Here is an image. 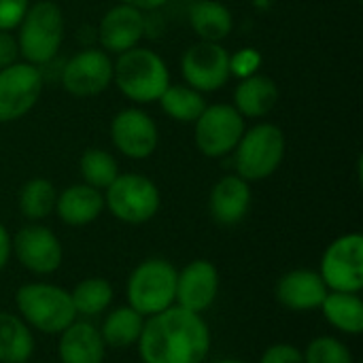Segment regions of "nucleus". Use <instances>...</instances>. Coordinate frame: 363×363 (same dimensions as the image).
Instances as JSON below:
<instances>
[{
	"instance_id": "1",
	"label": "nucleus",
	"mask_w": 363,
	"mask_h": 363,
	"mask_svg": "<svg viewBox=\"0 0 363 363\" xmlns=\"http://www.w3.org/2000/svg\"><path fill=\"white\" fill-rule=\"evenodd\" d=\"M211 342L206 319L174 304L145 319L136 349L143 363H204Z\"/></svg>"
},
{
	"instance_id": "2",
	"label": "nucleus",
	"mask_w": 363,
	"mask_h": 363,
	"mask_svg": "<svg viewBox=\"0 0 363 363\" xmlns=\"http://www.w3.org/2000/svg\"><path fill=\"white\" fill-rule=\"evenodd\" d=\"M113 83L130 102L153 104L172 81L166 60L157 51L138 45L117 55L113 62Z\"/></svg>"
},
{
	"instance_id": "3",
	"label": "nucleus",
	"mask_w": 363,
	"mask_h": 363,
	"mask_svg": "<svg viewBox=\"0 0 363 363\" xmlns=\"http://www.w3.org/2000/svg\"><path fill=\"white\" fill-rule=\"evenodd\" d=\"M19 57L32 66H47L60 51L66 34V19L53 0L30 2L26 15L15 28Z\"/></svg>"
},
{
	"instance_id": "4",
	"label": "nucleus",
	"mask_w": 363,
	"mask_h": 363,
	"mask_svg": "<svg viewBox=\"0 0 363 363\" xmlns=\"http://www.w3.org/2000/svg\"><path fill=\"white\" fill-rule=\"evenodd\" d=\"M15 308L23 323L45 336H60L77 313L72 306L70 291L53 283H26L15 291Z\"/></svg>"
},
{
	"instance_id": "5",
	"label": "nucleus",
	"mask_w": 363,
	"mask_h": 363,
	"mask_svg": "<svg viewBox=\"0 0 363 363\" xmlns=\"http://www.w3.org/2000/svg\"><path fill=\"white\" fill-rule=\"evenodd\" d=\"M287 153L285 132L270 121H262L240 136L234 155V170L247 183L270 179L283 164Z\"/></svg>"
},
{
	"instance_id": "6",
	"label": "nucleus",
	"mask_w": 363,
	"mask_h": 363,
	"mask_svg": "<svg viewBox=\"0 0 363 363\" xmlns=\"http://www.w3.org/2000/svg\"><path fill=\"white\" fill-rule=\"evenodd\" d=\"M177 268L164 257H149L140 262L128 279V304L145 319L170 306L177 298Z\"/></svg>"
},
{
	"instance_id": "7",
	"label": "nucleus",
	"mask_w": 363,
	"mask_h": 363,
	"mask_svg": "<svg viewBox=\"0 0 363 363\" xmlns=\"http://www.w3.org/2000/svg\"><path fill=\"white\" fill-rule=\"evenodd\" d=\"M104 194V208L128 225H143L151 221L162 206L160 187L145 174L125 172L102 191Z\"/></svg>"
},
{
	"instance_id": "8",
	"label": "nucleus",
	"mask_w": 363,
	"mask_h": 363,
	"mask_svg": "<svg viewBox=\"0 0 363 363\" xmlns=\"http://www.w3.org/2000/svg\"><path fill=\"white\" fill-rule=\"evenodd\" d=\"M245 130L247 119L232 104H206L202 115L194 121V143L204 157L219 160L232 155Z\"/></svg>"
},
{
	"instance_id": "9",
	"label": "nucleus",
	"mask_w": 363,
	"mask_h": 363,
	"mask_svg": "<svg viewBox=\"0 0 363 363\" xmlns=\"http://www.w3.org/2000/svg\"><path fill=\"white\" fill-rule=\"evenodd\" d=\"M319 277L328 291L362 294L363 289V236L349 232L328 245L321 255Z\"/></svg>"
},
{
	"instance_id": "10",
	"label": "nucleus",
	"mask_w": 363,
	"mask_h": 363,
	"mask_svg": "<svg viewBox=\"0 0 363 363\" xmlns=\"http://www.w3.org/2000/svg\"><path fill=\"white\" fill-rule=\"evenodd\" d=\"M181 74L185 85L200 94H213L228 85L230 74V51L223 43L198 40L183 51Z\"/></svg>"
},
{
	"instance_id": "11",
	"label": "nucleus",
	"mask_w": 363,
	"mask_h": 363,
	"mask_svg": "<svg viewBox=\"0 0 363 363\" xmlns=\"http://www.w3.org/2000/svg\"><path fill=\"white\" fill-rule=\"evenodd\" d=\"M43 94V72L28 62H15L0 70V123L26 117Z\"/></svg>"
},
{
	"instance_id": "12",
	"label": "nucleus",
	"mask_w": 363,
	"mask_h": 363,
	"mask_svg": "<svg viewBox=\"0 0 363 363\" xmlns=\"http://www.w3.org/2000/svg\"><path fill=\"white\" fill-rule=\"evenodd\" d=\"M60 81L74 98L98 96L113 85V60L100 47H85L64 64Z\"/></svg>"
},
{
	"instance_id": "13",
	"label": "nucleus",
	"mask_w": 363,
	"mask_h": 363,
	"mask_svg": "<svg viewBox=\"0 0 363 363\" xmlns=\"http://www.w3.org/2000/svg\"><path fill=\"white\" fill-rule=\"evenodd\" d=\"M108 132H111L113 147L123 157L134 162L149 160L160 145V130L155 119L138 106L121 108L111 119Z\"/></svg>"
},
{
	"instance_id": "14",
	"label": "nucleus",
	"mask_w": 363,
	"mask_h": 363,
	"mask_svg": "<svg viewBox=\"0 0 363 363\" xmlns=\"http://www.w3.org/2000/svg\"><path fill=\"white\" fill-rule=\"evenodd\" d=\"M15 259L36 277H49L60 270L64 247L53 230L43 223H28L13 236Z\"/></svg>"
},
{
	"instance_id": "15",
	"label": "nucleus",
	"mask_w": 363,
	"mask_h": 363,
	"mask_svg": "<svg viewBox=\"0 0 363 363\" xmlns=\"http://www.w3.org/2000/svg\"><path fill=\"white\" fill-rule=\"evenodd\" d=\"M219 270L211 259H194L177 272L174 304L204 315L219 296Z\"/></svg>"
},
{
	"instance_id": "16",
	"label": "nucleus",
	"mask_w": 363,
	"mask_h": 363,
	"mask_svg": "<svg viewBox=\"0 0 363 363\" xmlns=\"http://www.w3.org/2000/svg\"><path fill=\"white\" fill-rule=\"evenodd\" d=\"M145 34H147L145 13L121 2L111 6L98 23V43L100 49L106 51L108 55H119L128 49L138 47Z\"/></svg>"
},
{
	"instance_id": "17",
	"label": "nucleus",
	"mask_w": 363,
	"mask_h": 363,
	"mask_svg": "<svg viewBox=\"0 0 363 363\" xmlns=\"http://www.w3.org/2000/svg\"><path fill=\"white\" fill-rule=\"evenodd\" d=\"M274 296H277V302L285 306L287 311L311 313V311H319V306L323 304L328 296V287L317 270L298 268V270L285 272L277 281Z\"/></svg>"
},
{
	"instance_id": "18",
	"label": "nucleus",
	"mask_w": 363,
	"mask_h": 363,
	"mask_svg": "<svg viewBox=\"0 0 363 363\" xmlns=\"http://www.w3.org/2000/svg\"><path fill=\"white\" fill-rule=\"evenodd\" d=\"M253 191L251 183L240 179L236 172L221 177L208 196V213L215 223L223 228L238 225L251 211Z\"/></svg>"
},
{
	"instance_id": "19",
	"label": "nucleus",
	"mask_w": 363,
	"mask_h": 363,
	"mask_svg": "<svg viewBox=\"0 0 363 363\" xmlns=\"http://www.w3.org/2000/svg\"><path fill=\"white\" fill-rule=\"evenodd\" d=\"M53 213L68 228H85L104 213V194L85 183L68 185L57 194Z\"/></svg>"
},
{
	"instance_id": "20",
	"label": "nucleus",
	"mask_w": 363,
	"mask_h": 363,
	"mask_svg": "<svg viewBox=\"0 0 363 363\" xmlns=\"http://www.w3.org/2000/svg\"><path fill=\"white\" fill-rule=\"evenodd\" d=\"M57 355L62 363H104L106 345L94 323L72 321L60 334Z\"/></svg>"
},
{
	"instance_id": "21",
	"label": "nucleus",
	"mask_w": 363,
	"mask_h": 363,
	"mask_svg": "<svg viewBox=\"0 0 363 363\" xmlns=\"http://www.w3.org/2000/svg\"><path fill=\"white\" fill-rule=\"evenodd\" d=\"M281 91L272 77L255 72L247 79H240L234 89V108L245 119H262L270 115L279 104Z\"/></svg>"
},
{
	"instance_id": "22",
	"label": "nucleus",
	"mask_w": 363,
	"mask_h": 363,
	"mask_svg": "<svg viewBox=\"0 0 363 363\" xmlns=\"http://www.w3.org/2000/svg\"><path fill=\"white\" fill-rule=\"evenodd\" d=\"M187 21L200 40L223 43L234 30L232 11L219 0H191Z\"/></svg>"
},
{
	"instance_id": "23",
	"label": "nucleus",
	"mask_w": 363,
	"mask_h": 363,
	"mask_svg": "<svg viewBox=\"0 0 363 363\" xmlns=\"http://www.w3.org/2000/svg\"><path fill=\"white\" fill-rule=\"evenodd\" d=\"M319 311L334 330L347 336H359L363 332V300L359 294L328 291Z\"/></svg>"
},
{
	"instance_id": "24",
	"label": "nucleus",
	"mask_w": 363,
	"mask_h": 363,
	"mask_svg": "<svg viewBox=\"0 0 363 363\" xmlns=\"http://www.w3.org/2000/svg\"><path fill=\"white\" fill-rule=\"evenodd\" d=\"M145 325V317L140 313H136L130 304L125 306H117L113 311H108V315L104 317L100 330V336L106 345V349H130L136 347L140 332Z\"/></svg>"
},
{
	"instance_id": "25",
	"label": "nucleus",
	"mask_w": 363,
	"mask_h": 363,
	"mask_svg": "<svg viewBox=\"0 0 363 363\" xmlns=\"http://www.w3.org/2000/svg\"><path fill=\"white\" fill-rule=\"evenodd\" d=\"M34 334L19 315L0 311V363H28L34 355Z\"/></svg>"
},
{
	"instance_id": "26",
	"label": "nucleus",
	"mask_w": 363,
	"mask_h": 363,
	"mask_svg": "<svg viewBox=\"0 0 363 363\" xmlns=\"http://www.w3.org/2000/svg\"><path fill=\"white\" fill-rule=\"evenodd\" d=\"M55 185L45 177H34L21 185L17 194V208L30 223H40L55 211Z\"/></svg>"
},
{
	"instance_id": "27",
	"label": "nucleus",
	"mask_w": 363,
	"mask_h": 363,
	"mask_svg": "<svg viewBox=\"0 0 363 363\" xmlns=\"http://www.w3.org/2000/svg\"><path fill=\"white\" fill-rule=\"evenodd\" d=\"M70 298H72V306H74L77 317L94 319V317L104 315L111 308L115 291L106 279L87 277L74 285V289L70 291Z\"/></svg>"
},
{
	"instance_id": "28",
	"label": "nucleus",
	"mask_w": 363,
	"mask_h": 363,
	"mask_svg": "<svg viewBox=\"0 0 363 363\" xmlns=\"http://www.w3.org/2000/svg\"><path fill=\"white\" fill-rule=\"evenodd\" d=\"M160 106L162 111L177 123H191L202 115V111L206 108V100L204 94H200L198 89L185 85V83H170L166 87V91L160 96Z\"/></svg>"
},
{
	"instance_id": "29",
	"label": "nucleus",
	"mask_w": 363,
	"mask_h": 363,
	"mask_svg": "<svg viewBox=\"0 0 363 363\" xmlns=\"http://www.w3.org/2000/svg\"><path fill=\"white\" fill-rule=\"evenodd\" d=\"M79 172L85 185L104 191L117 177H119V164L113 153L100 147H89L81 153L79 160Z\"/></svg>"
},
{
	"instance_id": "30",
	"label": "nucleus",
	"mask_w": 363,
	"mask_h": 363,
	"mask_svg": "<svg viewBox=\"0 0 363 363\" xmlns=\"http://www.w3.org/2000/svg\"><path fill=\"white\" fill-rule=\"evenodd\" d=\"M304 363H357L351 349L334 336H317L302 351Z\"/></svg>"
},
{
	"instance_id": "31",
	"label": "nucleus",
	"mask_w": 363,
	"mask_h": 363,
	"mask_svg": "<svg viewBox=\"0 0 363 363\" xmlns=\"http://www.w3.org/2000/svg\"><path fill=\"white\" fill-rule=\"evenodd\" d=\"M262 66V53L253 47H242L234 53H230V74L238 79H247L255 72H259Z\"/></svg>"
},
{
	"instance_id": "32",
	"label": "nucleus",
	"mask_w": 363,
	"mask_h": 363,
	"mask_svg": "<svg viewBox=\"0 0 363 363\" xmlns=\"http://www.w3.org/2000/svg\"><path fill=\"white\" fill-rule=\"evenodd\" d=\"M257 363H304V355L298 347L289 342H277L262 353Z\"/></svg>"
},
{
	"instance_id": "33",
	"label": "nucleus",
	"mask_w": 363,
	"mask_h": 363,
	"mask_svg": "<svg viewBox=\"0 0 363 363\" xmlns=\"http://www.w3.org/2000/svg\"><path fill=\"white\" fill-rule=\"evenodd\" d=\"M30 0H0V30L13 32L26 15Z\"/></svg>"
},
{
	"instance_id": "34",
	"label": "nucleus",
	"mask_w": 363,
	"mask_h": 363,
	"mask_svg": "<svg viewBox=\"0 0 363 363\" xmlns=\"http://www.w3.org/2000/svg\"><path fill=\"white\" fill-rule=\"evenodd\" d=\"M19 62V47L13 32L0 30V70Z\"/></svg>"
},
{
	"instance_id": "35",
	"label": "nucleus",
	"mask_w": 363,
	"mask_h": 363,
	"mask_svg": "<svg viewBox=\"0 0 363 363\" xmlns=\"http://www.w3.org/2000/svg\"><path fill=\"white\" fill-rule=\"evenodd\" d=\"M11 257H13V236L0 223V272L9 266Z\"/></svg>"
},
{
	"instance_id": "36",
	"label": "nucleus",
	"mask_w": 363,
	"mask_h": 363,
	"mask_svg": "<svg viewBox=\"0 0 363 363\" xmlns=\"http://www.w3.org/2000/svg\"><path fill=\"white\" fill-rule=\"evenodd\" d=\"M117 2H121V4H128V6H134V9H138V11L147 13V11L162 9V6H164L168 0H117Z\"/></svg>"
},
{
	"instance_id": "37",
	"label": "nucleus",
	"mask_w": 363,
	"mask_h": 363,
	"mask_svg": "<svg viewBox=\"0 0 363 363\" xmlns=\"http://www.w3.org/2000/svg\"><path fill=\"white\" fill-rule=\"evenodd\" d=\"M215 363H245V362H238V359H221V362H215Z\"/></svg>"
},
{
	"instance_id": "38",
	"label": "nucleus",
	"mask_w": 363,
	"mask_h": 363,
	"mask_svg": "<svg viewBox=\"0 0 363 363\" xmlns=\"http://www.w3.org/2000/svg\"><path fill=\"white\" fill-rule=\"evenodd\" d=\"M355 2H362V0H355Z\"/></svg>"
},
{
	"instance_id": "39",
	"label": "nucleus",
	"mask_w": 363,
	"mask_h": 363,
	"mask_svg": "<svg viewBox=\"0 0 363 363\" xmlns=\"http://www.w3.org/2000/svg\"><path fill=\"white\" fill-rule=\"evenodd\" d=\"M187 2H191V0H187Z\"/></svg>"
}]
</instances>
